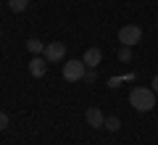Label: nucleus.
<instances>
[{
	"instance_id": "obj_9",
	"label": "nucleus",
	"mask_w": 158,
	"mask_h": 145,
	"mask_svg": "<svg viewBox=\"0 0 158 145\" xmlns=\"http://www.w3.org/2000/svg\"><path fill=\"white\" fill-rule=\"evenodd\" d=\"M8 8H11L13 13H21L29 8V0H8Z\"/></svg>"
},
{
	"instance_id": "obj_7",
	"label": "nucleus",
	"mask_w": 158,
	"mask_h": 145,
	"mask_svg": "<svg viewBox=\"0 0 158 145\" xmlns=\"http://www.w3.org/2000/svg\"><path fill=\"white\" fill-rule=\"evenodd\" d=\"M85 119H87V124H90V127H103V124H106V116L100 113V108H87Z\"/></svg>"
},
{
	"instance_id": "obj_6",
	"label": "nucleus",
	"mask_w": 158,
	"mask_h": 145,
	"mask_svg": "<svg viewBox=\"0 0 158 145\" xmlns=\"http://www.w3.org/2000/svg\"><path fill=\"white\" fill-rule=\"evenodd\" d=\"M82 61H85V66L95 69L98 63L103 61V50H100V48H87V50H85V56H82Z\"/></svg>"
},
{
	"instance_id": "obj_1",
	"label": "nucleus",
	"mask_w": 158,
	"mask_h": 145,
	"mask_svg": "<svg viewBox=\"0 0 158 145\" xmlns=\"http://www.w3.org/2000/svg\"><path fill=\"white\" fill-rule=\"evenodd\" d=\"M129 106L140 113L153 111L156 108V92H153V87H135L129 92Z\"/></svg>"
},
{
	"instance_id": "obj_4",
	"label": "nucleus",
	"mask_w": 158,
	"mask_h": 145,
	"mask_svg": "<svg viewBox=\"0 0 158 145\" xmlns=\"http://www.w3.org/2000/svg\"><path fill=\"white\" fill-rule=\"evenodd\" d=\"M42 56L48 58V63H58L66 58V45L63 42H48L45 50H42Z\"/></svg>"
},
{
	"instance_id": "obj_14",
	"label": "nucleus",
	"mask_w": 158,
	"mask_h": 145,
	"mask_svg": "<svg viewBox=\"0 0 158 145\" xmlns=\"http://www.w3.org/2000/svg\"><path fill=\"white\" fill-rule=\"evenodd\" d=\"M150 84H153V92L158 95V74H156V77H153V82H150Z\"/></svg>"
},
{
	"instance_id": "obj_2",
	"label": "nucleus",
	"mask_w": 158,
	"mask_h": 145,
	"mask_svg": "<svg viewBox=\"0 0 158 145\" xmlns=\"http://www.w3.org/2000/svg\"><path fill=\"white\" fill-rule=\"evenodd\" d=\"M140 40H142V29L135 27V24H127V27L118 29V42L127 45V48H135Z\"/></svg>"
},
{
	"instance_id": "obj_10",
	"label": "nucleus",
	"mask_w": 158,
	"mask_h": 145,
	"mask_svg": "<svg viewBox=\"0 0 158 145\" xmlns=\"http://www.w3.org/2000/svg\"><path fill=\"white\" fill-rule=\"evenodd\" d=\"M103 127H106V129H111V132H116V129H121V119H118V116H108Z\"/></svg>"
},
{
	"instance_id": "obj_5",
	"label": "nucleus",
	"mask_w": 158,
	"mask_h": 145,
	"mask_svg": "<svg viewBox=\"0 0 158 145\" xmlns=\"http://www.w3.org/2000/svg\"><path fill=\"white\" fill-rule=\"evenodd\" d=\"M45 71H48V58L45 56H32L29 58V74L32 77H45Z\"/></svg>"
},
{
	"instance_id": "obj_15",
	"label": "nucleus",
	"mask_w": 158,
	"mask_h": 145,
	"mask_svg": "<svg viewBox=\"0 0 158 145\" xmlns=\"http://www.w3.org/2000/svg\"><path fill=\"white\" fill-rule=\"evenodd\" d=\"M0 34H3V32H0Z\"/></svg>"
},
{
	"instance_id": "obj_8",
	"label": "nucleus",
	"mask_w": 158,
	"mask_h": 145,
	"mask_svg": "<svg viewBox=\"0 0 158 145\" xmlns=\"http://www.w3.org/2000/svg\"><path fill=\"white\" fill-rule=\"evenodd\" d=\"M27 50L32 53V56H42V50H45V45L40 42L37 37H32V40H27Z\"/></svg>"
},
{
	"instance_id": "obj_13",
	"label": "nucleus",
	"mask_w": 158,
	"mask_h": 145,
	"mask_svg": "<svg viewBox=\"0 0 158 145\" xmlns=\"http://www.w3.org/2000/svg\"><path fill=\"white\" fill-rule=\"evenodd\" d=\"M85 82L90 84V82H95V69H90V71H85Z\"/></svg>"
},
{
	"instance_id": "obj_3",
	"label": "nucleus",
	"mask_w": 158,
	"mask_h": 145,
	"mask_svg": "<svg viewBox=\"0 0 158 145\" xmlns=\"http://www.w3.org/2000/svg\"><path fill=\"white\" fill-rule=\"evenodd\" d=\"M85 71H87V66H85V61H69V63H63V79L66 82H79V79H85Z\"/></svg>"
},
{
	"instance_id": "obj_11",
	"label": "nucleus",
	"mask_w": 158,
	"mask_h": 145,
	"mask_svg": "<svg viewBox=\"0 0 158 145\" xmlns=\"http://www.w3.org/2000/svg\"><path fill=\"white\" fill-rule=\"evenodd\" d=\"M118 61H121V63H129L132 61V48L121 45V50H118Z\"/></svg>"
},
{
	"instance_id": "obj_12",
	"label": "nucleus",
	"mask_w": 158,
	"mask_h": 145,
	"mask_svg": "<svg viewBox=\"0 0 158 145\" xmlns=\"http://www.w3.org/2000/svg\"><path fill=\"white\" fill-rule=\"evenodd\" d=\"M6 127H8V113H6V111H0V132H3Z\"/></svg>"
}]
</instances>
